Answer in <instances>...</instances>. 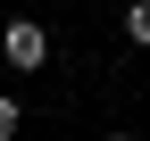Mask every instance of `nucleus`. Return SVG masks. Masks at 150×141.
<instances>
[{
    "instance_id": "nucleus-1",
    "label": "nucleus",
    "mask_w": 150,
    "mask_h": 141,
    "mask_svg": "<svg viewBox=\"0 0 150 141\" xmlns=\"http://www.w3.org/2000/svg\"><path fill=\"white\" fill-rule=\"evenodd\" d=\"M0 58H8L17 75H33V66H50V33L33 25V17H8V33H0Z\"/></svg>"
},
{
    "instance_id": "nucleus-2",
    "label": "nucleus",
    "mask_w": 150,
    "mask_h": 141,
    "mask_svg": "<svg viewBox=\"0 0 150 141\" xmlns=\"http://www.w3.org/2000/svg\"><path fill=\"white\" fill-rule=\"evenodd\" d=\"M125 42L150 50V0H125Z\"/></svg>"
},
{
    "instance_id": "nucleus-3",
    "label": "nucleus",
    "mask_w": 150,
    "mask_h": 141,
    "mask_svg": "<svg viewBox=\"0 0 150 141\" xmlns=\"http://www.w3.org/2000/svg\"><path fill=\"white\" fill-rule=\"evenodd\" d=\"M17 125H25V108H17V100H0V141H8Z\"/></svg>"
},
{
    "instance_id": "nucleus-4",
    "label": "nucleus",
    "mask_w": 150,
    "mask_h": 141,
    "mask_svg": "<svg viewBox=\"0 0 150 141\" xmlns=\"http://www.w3.org/2000/svg\"><path fill=\"white\" fill-rule=\"evenodd\" d=\"M108 141H134V133H108Z\"/></svg>"
}]
</instances>
